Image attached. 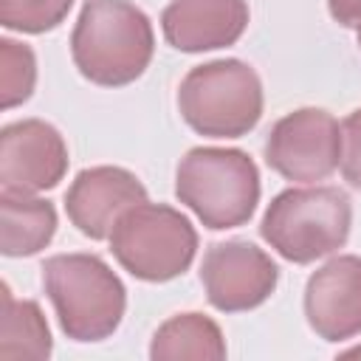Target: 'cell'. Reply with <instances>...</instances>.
<instances>
[{
	"label": "cell",
	"instance_id": "7",
	"mask_svg": "<svg viewBox=\"0 0 361 361\" xmlns=\"http://www.w3.org/2000/svg\"><path fill=\"white\" fill-rule=\"evenodd\" d=\"M265 161L288 180H324L341 161V127L327 110H293L271 127L265 138Z\"/></svg>",
	"mask_w": 361,
	"mask_h": 361
},
{
	"label": "cell",
	"instance_id": "16",
	"mask_svg": "<svg viewBox=\"0 0 361 361\" xmlns=\"http://www.w3.org/2000/svg\"><path fill=\"white\" fill-rule=\"evenodd\" d=\"M37 82V59L25 42L0 39V104L11 110L23 104Z\"/></svg>",
	"mask_w": 361,
	"mask_h": 361
},
{
	"label": "cell",
	"instance_id": "1",
	"mask_svg": "<svg viewBox=\"0 0 361 361\" xmlns=\"http://www.w3.org/2000/svg\"><path fill=\"white\" fill-rule=\"evenodd\" d=\"M155 51L149 17L130 0H85L71 34L79 73L102 87L135 82Z\"/></svg>",
	"mask_w": 361,
	"mask_h": 361
},
{
	"label": "cell",
	"instance_id": "10",
	"mask_svg": "<svg viewBox=\"0 0 361 361\" xmlns=\"http://www.w3.org/2000/svg\"><path fill=\"white\" fill-rule=\"evenodd\" d=\"M144 200L147 189L133 172L121 166H90L73 178L65 195V212L85 237L107 240L118 217Z\"/></svg>",
	"mask_w": 361,
	"mask_h": 361
},
{
	"label": "cell",
	"instance_id": "4",
	"mask_svg": "<svg viewBox=\"0 0 361 361\" xmlns=\"http://www.w3.org/2000/svg\"><path fill=\"white\" fill-rule=\"evenodd\" d=\"M350 197L336 186H302L279 192L259 223L262 240L296 265L338 251L350 237Z\"/></svg>",
	"mask_w": 361,
	"mask_h": 361
},
{
	"label": "cell",
	"instance_id": "11",
	"mask_svg": "<svg viewBox=\"0 0 361 361\" xmlns=\"http://www.w3.org/2000/svg\"><path fill=\"white\" fill-rule=\"evenodd\" d=\"M305 316L324 341H347L361 333V257H336L307 279Z\"/></svg>",
	"mask_w": 361,
	"mask_h": 361
},
{
	"label": "cell",
	"instance_id": "12",
	"mask_svg": "<svg viewBox=\"0 0 361 361\" xmlns=\"http://www.w3.org/2000/svg\"><path fill=\"white\" fill-rule=\"evenodd\" d=\"M245 25V0H172L161 14L166 42L186 54L234 45Z\"/></svg>",
	"mask_w": 361,
	"mask_h": 361
},
{
	"label": "cell",
	"instance_id": "17",
	"mask_svg": "<svg viewBox=\"0 0 361 361\" xmlns=\"http://www.w3.org/2000/svg\"><path fill=\"white\" fill-rule=\"evenodd\" d=\"M73 0H0V23L8 31H23V34H42L56 28Z\"/></svg>",
	"mask_w": 361,
	"mask_h": 361
},
{
	"label": "cell",
	"instance_id": "20",
	"mask_svg": "<svg viewBox=\"0 0 361 361\" xmlns=\"http://www.w3.org/2000/svg\"><path fill=\"white\" fill-rule=\"evenodd\" d=\"M358 48H361V25H358Z\"/></svg>",
	"mask_w": 361,
	"mask_h": 361
},
{
	"label": "cell",
	"instance_id": "6",
	"mask_svg": "<svg viewBox=\"0 0 361 361\" xmlns=\"http://www.w3.org/2000/svg\"><path fill=\"white\" fill-rule=\"evenodd\" d=\"M110 251L135 279L166 282L192 265L197 234L178 209L144 200L118 217L110 234Z\"/></svg>",
	"mask_w": 361,
	"mask_h": 361
},
{
	"label": "cell",
	"instance_id": "9",
	"mask_svg": "<svg viewBox=\"0 0 361 361\" xmlns=\"http://www.w3.org/2000/svg\"><path fill=\"white\" fill-rule=\"evenodd\" d=\"M68 172V147L59 130L39 118L6 124L0 133V183L8 192L54 189Z\"/></svg>",
	"mask_w": 361,
	"mask_h": 361
},
{
	"label": "cell",
	"instance_id": "3",
	"mask_svg": "<svg viewBox=\"0 0 361 361\" xmlns=\"http://www.w3.org/2000/svg\"><path fill=\"white\" fill-rule=\"evenodd\" d=\"M175 195L206 228H237L259 203V172L243 149L195 147L178 164Z\"/></svg>",
	"mask_w": 361,
	"mask_h": 361
},
{
	"label": "cell",
	"instance_id": "5",
	"mask_svg": "<svg viewBox=\"0 0 361 361\" xmlns=\"http://www.w3.org/2000/svg\"><path fill=\"white\" fill-rule=\"evenodd\" d=\"M183 121L209 138H240L262 116V82L240 59H214L192 68L178 87Z\"/></svg>",
	"mask_w": 361,
	"mask_h": 361
},
{
	"label": "cell",
	"instance_id": "2",
	"mask_svg": "<svg viewBox=\"0 0 361 361\" xmlns=\"http://www.w3.org/2000/svg\"><path fill=\"white\" fill-rule=\"evenodd\" d=\"M42 285L73 341H102L121 324L127 290L96 254H54L42 262Z\"/></svg>",
	"mask_w": 361,
	"mask_h": 361
},
{
	"label": "cell",
	"instance_id": "13",
	"mask_svg": "<svg viewBox=\"0 0 361 361\" xmlns=\"http://www.w3.org/2000/svg\"><path fill=\"white\" fill-rule=\"evenodd\" d=\"M56 231L51 200L25 192H0V251L6 257H31L42 251Z\"/></svg>",
	"mask_w": 361,
	"mask_h": 361
},
{
	"label": "cell",
	"instance_id": "14",
	"mask_svg": "<svg viewBox=\"0 0 361 361\" xmlns=\"http://www.w3.org/2000/svg\"><path fill=\"white\" fill-rule=\"evenodd\" d=\"M149 358L152 361H178V358L220 361L226 358V341L220 327L209 316L180 313L158 327L149 344Z\"/></svg>",
	"mask_w": 361,
	"mask_h": 361
},
{
	"label": "cell",
	"instance_id": "8",
	"mask_svg": "<svg viewBox=\"0 0 361 361\" xmlns=\"http://www.w3.org/2000/svg\"><path fill=\"white\" fill-rule=\"evenodd\" d=\"M276 279V262L262 248L245 240H226L209 245L200 265L206 299L223 313L259 307L274 293Z\"/></svg>",
	"mask_w": 361,
	"mask_h": 361
},
{
	"label": "cell",
	"instance_id": "19",
	"mask_svg": "<svg viewBox=\"0 0 361 361\" xmlns=\"http://www.w3.org/2000/svg\"><path fill=\"white\" fill-rule=\"evenodd\" d=\"M327 8L336 23H341L347 28L361 25V0H327Z\"/></svg>",
	"mask_w": 361,
	"mask_h": 361
},
{
	"label": "cell",
	"instance_id": "18",
	"mask_svg": "<svg viewBox=\"0 0 361 361\" xmlns=\"http://www.w3.org/2000/svg\"><path fill=\"white\" fill-rule=\"evenodd\" d=\"M341 175L350 186L361 189V110L341 121Z\"/></svg>",
	"mask_w": 361,
	"mask_h": 361
},
{
	"label": "cell",
	"instance_id": "15",
	"mask_svg": "<svg viewBox=\"0 0 361 361\" xmlns=\"http://www.w3.org/2000/svg\"><path fill=\"white\" fill-rule=\"evenodd\" d=\"M0 358H48L51 330L37 302L14 299L8 285H0Z\"/></svg>",
	"mask_w": 361,
	"mask_h": 361
}]
</instances>
